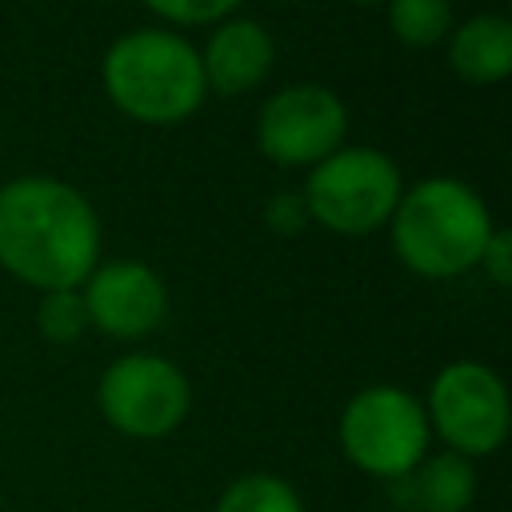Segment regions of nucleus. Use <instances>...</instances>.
<instances>
[{"instance_id":"obj_12","label":"nucleus","mask_w":512,"mask_h":512,"mask_svg":"<svg viewBox=\"0 0 512 512\" xmlns=\"http://www.w3.org/2000/svg\"><path fill=\"white\" fill-rule=\"evenodd\" d=\"M392 484H408V496L420 512H464L476 496V464L444 448L436 456H424L404 480Z\"/></svg>"},{"instance_id":"obj_2","label":"nucleus","mask_w":512,"mask_h":512,"mask_svg":"<svg viewBox=\"0 0 512 512\" xmlns=\"http://www.w3.org/2000/svg\"><path fill=\"white\" fill-rule=\"evenodd\" d=\"M388 224L400 264L428 280H448L476 268L496 228L480 192L452 176H428L404 188Z\"/></svg>"},{"instance_id":"obj_14","label":"nucleus","mask_w":512,"mask_h":512,"mask_svg":"<svg viewBox=\"0 0 512 512\" xmlns=\"http://www.w3.org/2000/svg\"><path fill=\"white\" fill-rule=\"evenodd\" d=\"M388 24L400 44L432 48L448 36L452 4L448 0H388Z\"/></svg>"},{"instance_id":"obj_7","label":"nucleus","mask_w":512,"mask_h":512,"mask_svg":"<svg viewBox=\"0 0 512 512\" xmlns=\"http://www.w3.org/2000/svg\"><path fill=\"white\" fill-rule=\"evenodd\" d=\"M96 404L120 436L160 440L184 424L192 408V384L172 360L156 352H128L104 368Z\"/></svg>"},{"instance_id":"obj_5","label":"nucleus","mask_w":512,"mask_h":512,"mask_svg":"<svg viewBox=\"0 0 512 512\" xmlns=\"http://www.w3.org/2000/svg\"><path fill=\"white\" fill-rule=\"evenodd\" d=\"M428 436L424 404L396 384L360 388L336 424L344 460L376 480H404L428 456Z\"/></svg>"},{"instance_id":"obj_18","label":"nucleus","mask_w":512,"mask_h":512,"mask_svg":"<svg viewBox=\"0 0 512 512\" xmlns=\"http://www.w3.org/2000/svg\"><path fill=\"white\" fill-rule=\"evenodd\" d=\"M480 268L488 272V280L496 288H508L512 284V236L504 228H492L484 252H480Z\"/></svg>"},{"instance_id":"obj_8","label":"nucleus","mask_w":512,"mask_h":512,"mask_svg":"<svg viewBox=\"0 0 512 512\" xmlns=\"http://www.w3.org/2000/svg\"><path fill=\"white\" fill-rule=\"evenodd\" d=\"M344 100L324 84H288L264 100L256 116V144L280 168H312L344 140Z\"/></svg>"},{"instance_id":"obj_6","label":"nucleus","mask_w":512,"mask_h":512,"mask_svg":"<svg viewBox=\"0 0 512 512\" xmlns=\"http://www.w3.org/2000/svg\"><path fill=\"white\" fill-rule=\"evenodd\" d=\"M428 432H436L456 456H492L512 428V404L504 380L480 360H452L428 388Z\"/></svg>"},{"instance_id":"obj_13","label":"nucleus","mask_w":512,"mask_h":512,"mask_svg":"<svg viewBox=\"0 0 512 512\" xmlns=\"http://www.w3.org/2000/svg\"><path fill=\"white\" fill-rule=\"evenodd\" d=\"M212 512H304V500L284 476L248 472V476H236L220 492Z\"/></svg>"},{"instance_id":"obj_4","label":"nucleus","mask_w":512,"mask_h":512,"mask_svg":"<svg viewBox=\"0 0 512 512\" xmlns=\"http://www.w3.org/2000/svg\"><path fill=\"white\" fill-rule=\"evenodd\" d=\"M404 180L392 156L368 144L336 148L320 164H312L300 196L308 204V220L324 224L336 236H368L392 220L400 204Z\"/></svg>"},{"instance_id":"obj_3","label":"nucleus","mask_w":512,"mask_h":512,"mask_svg":"<svg viewBox=\"0 0 512 512\" xmlns=\"http://www.w3.org/2000/svg\"><path fill=\"white\" fill-rule=\"evenodd\" d=\"M104 88L108 100L140 124L188 120L208 96L200 52L160 28H136L112 40L104 52Z\"/></svg>"},{"instance_id":"obj_9","label":"nucleus","mask_w":512,"mask_h":512,"mask_svg":"<svg viewBox=\"0 0 512 512\" xmlns=\"http://www.w3.org/2000/svg\"><path fill=\"white\" fill-rule=\"evenodd\" d=\"M88 328L96 324L112 340H140L168 316V288L160 272L140 260H104L80 284Z\"/></svg>"},{"instance_id":"obj_1","label":"nucleus","mask_w":512,"mask_h":512,"mask_svg":"<svg viewBox=\"0 0 512 512\" xmlns=\"http://www.w3.org/2000/svg\"><path fill=\"white\" fill-rule=\"evenodd\" d=\"M100 220L84 192L56 176H20L0 188V268L56 292L80 288L100 264Z\"/></svg>"},{"instance_id":"obj_10","label":"nucleus","mask_w":512,"mask_h":512,"mask_svg":"<svg viewBox=\"0 0 512 512\" xmlns=\"http://www.w3.org/2000/svg\"><path fill=\"white\" fill-rule=\"evenodd\" d=\"M272 60H276L272 36L256 20H224L200 52L204 84L208 92H220V96H240L256 88L272 72Z\"/></svg>"},{"instance_id":"obj_11","label":"nucleus","mask_w":512,"mask_h":512,"mask_svg":"<svg viewBox=\"0 0 512 512\" xmlns=\"http://www.w3.org/2000/svg\"><path fill=\"white\" fill-rule=\"evenodd\" d=\"M448 64L468 84H500L512 72V24L496 12L464 20L448 40Z\"/></svg>"},{"instance_id":"obj_15","label":"nucleus","mask_w":512,"mask_h":512,"mask_svg":"<svg viewBox=\"0 0 512 512\" xmlns=\"http://www.w3.org/2000/svg\"><path fill=\"white\" fill-rule=\"evenodd\" d=\"M36 328L48 344H76L88 332V308H84L80 288L44 292L36 308Z\"/></svg>"},{"instance_id":"obj_17","label":"nucleus","mask_w":512,"mask_h":512,"mask_svg":"<svg viewBox=\"0 0 512 512\" xmlns=\"http://www.w3.org/2000/svg\"><path fill=\"white\" fill-rule=\"evenodd\" d=\"M264 224L276 232V236H296L304 232L308 224V204L300 192H272L268 204H264Z\"/></svg>"},{"instance_id":"obj_19","label":"nucleus","mask_w":512,"mask_h":512,"mask_svg":"<svg viewBox=\"0 0 512 512\" xmlns=\"http://www.w3.org/2000/svg\"><path fill=\"white\" fill-rule=\"evenodd\" d=\"M352 4H384V0H352Z\"/></svg>"},{"instance_id":"obj_16","label":"nucleus","mask_w":512,"mask_h":512,"mask_svg":"<svg viewBox=\"0 0 512 512\" xmlns=\"http://www.w3.org/2000/svg\"><path fill=\"white\" fill-rule=\"evenodd\" d=\"M160 20L168 24H216L224 20L240 0H144Z\"/></svg>"},{"instance_id":"obj_20","label":"nucleus","mask_w":512,"mask_h":512,"mask_svg":"<svg viewBox=\"0 0 512 512\" xmlns=\"http://www.w3.org/2000/svg\"><path fill=\"white\" fill-rule=\"evenodd\" d=\"M272 4H288V0H272Z\"/></svg>"}]
</instances>
